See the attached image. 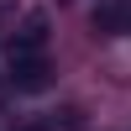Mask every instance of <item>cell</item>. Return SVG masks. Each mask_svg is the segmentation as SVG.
<instances>
[{"label": "cell", "mask_w": 131, "mask_h": 131, "mask_svg": "<svg viewBox=\"0 0 131 131\" xmlns=\"http://www.w3.org/2000/svg\"><path fill=\"white\" fill-rule=\"evenodd\" d=\"M26 52H47V16H26L21 21V31L10 37V58H26Z\"/></svg>", "instance_id": "7a4b0ae2"}, {"label": "cell", "mask_w": 131, "mask_h": 131, "mask_svg": "<svg viewBox=\"0 0 131 131\" xmlns=\"http://www.w3.org/2000/svg\"><path fill=\"white\" fill-rule=\"evenodd\" d=\"M52 84V63H47V52H26V58H10V89H21V94H37V89H47Z\"/></svg>", "instance_id": "6da1fadb"}, {"label": "cell", "mask_w": 131, "mask_h": 131, "mask_svg": "<svg viewBox=\"0 0 131 131\" xmlns=\"http://www.w3.org/2000/svg\"><path fill=\"white\" fill-rule=\"evenodd\" d=\"M94 26H100L105 37H121V31H131V0H105V5L94 10Z\"/></svg>", "instance_id": "3957f363"}]
</instances>
